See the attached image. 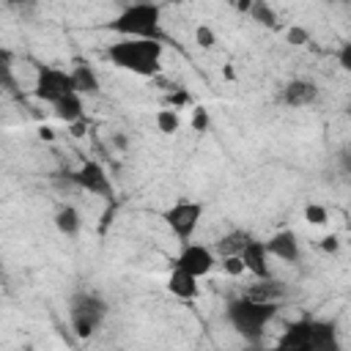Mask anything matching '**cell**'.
I'll return each mask as SVG.
<instances>
[{
    "instance_id": "obj_1",
    "label": "cell",
    "mask_w": 351,
    "mask_h": 351,
    "mask_svg": "<svg viewBox=\"0 0 351 351\" xmlns=\"http://www.w3.org/2000/svg\"><path fill=\"white\" fill-rule=\"evenodd\" d=\"M165 41L154 38H118L107 47V60L134 77H156L162 71Z\"/></svg>"
},
{
    "instance_id": "obj_2",
    "label": "cell",
    "mask_w": 351,
    "mask_h": 351,
    "mask_svg": "<svg viewBox=\"0 0 351 351\" xmlns=\"http://www.w3.org/2000/svg\"><path fill=\"white\" fill-rule=\"evenodd\" d=\"M107 30L118 38H154L167 41V33L162 27V5L154 0H137L121 8L110 22Z\"/></svg>"
},
{
    "instance_id": "obj_3",
    "label": "cell",
    "mask_w": 351,
    "mask_h": 351,
    "mask_svg": "<svg viewBox=\"0 0 351 351\" xmlns=\"http://www.w3.org/2000/svg\"><path fill=\"white\" fill-rule=\"evenodd\" d=\"M277 307H280V302H261V299H252V296L244 293V296H239L228 304V321L236 332L255 340L274 321Z\"/></svg>"
},
{
    "instance_id": "obj_4",
    "label": "cell",
    "mask_w": 351,
    "mask_h": 351,
    "mask_svg": "<svg viewBox=\"0 0 351 351\" xmlns=\"http://www.w3.org/2000/svg\"><path fill=\"white\" fill-rule=\"evenodd\" d=\"M280 348H296V351H324L337 346L335 343V326L315 318L293 321L277 340Z\"/></svg>"
},
{
    "instance_id": "obj_5",
    "label": "cell",
    "mask_w": 351,
    "mask_h": 351,
    "mask_svg": "<svg viewBox=\"0 0 351 351\" xmlns=\"http://www.w3.org/2000/svg\"><path fill=\"white\" fill-rule=\"evenodd\" d=\"M203 214H206V206L200 200H176L173 206H167L162 211V222L181 244H186L195 239V233L203 222Z\"/></svg>"
},
{
    "instance_id": "obj_6",
    "label": "cell",
    "mask_w": 351,
    "mask_h": 351,
    "mask_svg": "<svg viewBox=\"0 0 351 351\" xmlns=\"http://www.w3.org/2000/svg\"><path fill=\"white\" fill-rule=\"evenodd\" d=\"M107 318V304L101 296L96 293H77L71 299V307H69V321H71V329L77 337H90Z\"/></svg>"
},
{
    "instance_id": "obj_7",
    "label": "cell",
    "mask_w": 351,
    "mask_h": 351,
    "mask_svg": "<svg viewBox=\"0 0 351 351\" xmlns=\"http://www.w3.org/2000/svg\"><path fill=\"white\" fill-rule=\"evenodd\" d=\"M77 90L74 88V77H71V69H58V66H41L36 71V80H33V96L44 104H55L60 101L66 93Z\"/></svg>"
},
{
    "instance_id": "obj_8",
    "label": "cell",
    "mask_w": 351,
    "mask_h": 351,
    "mask_svg": "<svg viewBox=\"0 0 351 351\" xmlns=\"http://www.w3.org/2000/svg\"><path fill=\"white\" fill-rule=\"evenodd\" d=\"M173 266L186 269L189 274H195V277H200V280H203V277H208V274L219 266V261H217V252H214L211 247L197 244V241L192 239V241L181 244L178 255L173 258Z\"/></svg>"
},
{
    "instance_id": "obj_9",
    "label": "cell",
    "mask_w": 351,
    "mask_h": 351,
    "mask_svg": "<svg viewBox=\"0 0 351 351\" xmlns=\"http://www.w3.org/2000/svg\"><path fill=\"white\" fill-rule=\"evenodd\" d=\"M71 181L88 192V195H96V197H112V181H110V173L104 170L101 162L96 159H85L74 173H71Z\"/></svg>"
},
{
    "instance_id": "obj_10",
    "label": "cell",
    "mask_w": 351,
    "mask_h": 351,
    "mask_svg": "<svg viewBox=\"0 0 351 351\" xmlns=\"http://www.w3.org/2000/svg\"><path fill=\"white\" fill-rule=\"evenodd\" d=\"M280 99L285 107L291 110H304V107H313L318 101V85L307 77H293L282 85L280 90Z\"/></svg>"
},
{
    "instance_id": "obj_11",
    "label": "cell",
    "mask_w": 351,
    "mask_h": 351,
    "mask_svg": "<svg viewBox=\"0 0 351 351\" xmlns=\"http://www.w3.org/2000/svg\"><path fill=\"white\" fill-rule=\"evenodd\" d=\"M241 261H244V266H247V274H252L255 280H258V277H271V266H269L271 252H269L266 241H261V239L252 236V239L244 244V250H241Z\"/></svg>"
},
{
    "instance_id": "obj_12",
    "label": "cell",
    "mask_w": 351,
    "mask_h": 351,
    "mask_svg": "<svg viewBox=\"0 0 351 351\" xmlns=\"http://www.w3.org/2000/svg\"><path fill=\"white\" fill-rule=\"evenodd\" d=\"M266 247H269L271 258H277V261H282V263H296V261H299V255H302L299 236H296L291 228L271 233V236L266 239Z\"/></svg>"
},
{
    "instance_id": "obj_13",
    "label": "cell",
    "mask_w": 351,
    "mask_h": 351,
    "mask_svg": "<svg viewBox=\"0 0 351 351\" xmlns=\"http://www.w3.org/2000/svg\"><path fill=\"white\" fill-rule=\"evenodd\" d=\"M167 293L181 299V302H192L197 293H200V277L189 274L186 269H178V266H170V274H167V282H165Z\"/></svg>"
},
{
    "instance_id": "obj_14",
    "label": "cell",
    "mask_w": 351,
    "mask_h": 351,
    "mask_svg": "<svg viewBox=\"0 0 351 351\" xmlns=\"http://www.w3.org/2000/svg\"><path fill=\"white\" fill-rule=\"evenodd\" d=\"M52 115H55L58 121H63L66 126H71V123L82 121V118H85V96H82L80 90L66 93L60 101H55V104H52Z\"/></svg>"
},
{
    "instance_id": "obj_15",
    "label": "cell",
    "mask_w": 351,
    "mask_h": 351,
    "mask_svg": "<svg viewBox=\"0 0 351 351\" xmlns=\"http://www.w3.org/2000/svg\"><path fill=\"white\" fill-rule=\"evenodd\" d=\"M52 222H55V228H58V233L60 236H66V239H74L80 230H82V214H80V208L77 206H60L58 211H55V217H52Z\"/></svg>"
},
{
    "instance_id": "obj_16",
    "label": "cell",
    "mask_w": 351,
    "mask_h": 351,
    "mask_svg": "<svg viewBox=\"0 0 351 351\" xmlns=\"http://www.w3.org/2000/svg\"><path fill=\"white\" fill-rule=\"evenodd\" d=\"M71 77H74V88H77L82 96H99V90H101V80H99V74H96L93 66H88V63H77V66L71 69Z\"/></svg>"
},
{
    "instance_id": "obj_17",
    "label": "cell",
    "mask_w": 351,
    "mask_h": 351,
    "mask_svg": "<svg viewBox=\"0 0 351 351\" xmlns=\"http://www.w3.org/2000/svg\"><path fill=\"white\" fill-rule=\"evenodd\" d=\"M244 293L252 296V299H261V302H280L282 299V285L271 277H258V282H252Z\"/></svg>"
},
{
    "instance_id": "obj_18",
    "label": "cell",
    "mask_w": 351,
    "mask_h": 351,
    "mask_svg": "<svg viewBox=\"0 0 351 351\" xmlns=\"http://www.w3.org/2000/svg\"><path fill=\"white\" fill-rule=\"evenodd\" d=\"M250 239H252V236H250L247 230H241V228L228 230V233L219 236V241H217V252H219V258H222V255H241V250H244V244H247Z\"/></svg>"
},
{
    "instance_id": "obj_19",
    "label": "cell",
    "mask_w": 351,
    "mask_h": 351,
    "mask_svg": "<svg viewBox=\"0 0 351 351\" xmlns=\"http://www.w3.org/2000/svg\"><path fill=\"white\" fill-rule=\"evenodd\" d=\"M154 123H156V129H159L162 134H176V132L181 129L184 118H181V110H176V107H162V110H156Z\"/></svg>"
},
{
    "instance_id": "obj_20",
    "label": "cell",
    "mask_w": 351,
    "mask_h": 351,
    "mask_svg": "<svg viewBox=\"0 0 351 351\" xmlns=\"http://www.w3.org/2000/svg\"><path fill=\"white\" fill-rule=\"evenodd\" d=\"M302 217H304L307 225H313V228H324V225L329 222V208H326L324 203H318V200H310V203H304Z\"/></svg>"
},
{
    "instance_id": "obj_21",
    "label": "cell",
    "mask_w": 351,
    "mask_h": 351,
    "mask_svg": "<svg viewBox=\"0 0 351 351\" xmlns=\"http://www.w3.org/2000/svg\"><path fill=\"white\" fill-rule=\"evenodd\" d=\"M250 16L255 22H261L263 27H277V14H274V8L266 0H255L252 8H250Z\"/></svg>"
},
{
    "instance_id": "obj_22",
    "label": "cell",
    "mask_w": 351,
    "mask_h": 351,
    "mask_svg": "<svg viewBox=\"0 0 351 351\" xmlns=\"http://www.w3.org/2000/svg\"><path fill=\"white\" fill-rule=\"evenodd\" d=\"M189 126H192L197 134L208 132V126H211V115H208V107H203V104H195V107H192V115H189Z\"/></svg>"
},
{
    "instance_id": "obj_23",
    "label": "cell",
    "mask_w": 351,
    "mask_h": 351,
    "mask_svg": "<svg viewBox=\"0 0 351 351\" xmlns=\"http://www.w3.org/2000/svg\"><path fill=\"white\" fill-rule=\"evenodd\" d=\"M219 269H222L228 277H241V274H247V266H244L241 255H222V258H219Z\"/></svg>"
},
{
    "instance_id": "obj_24",
    "label": "cell",
    "mask_w": 351,
    "mask_h": 351,
    "mask_svg": "<svg viewBox=\"0 0 351 351\" xmlns=\"http://www.w3.org/2000/svg\"><path fill=\"white\" fill-rule=\"evenodd\" d=\"M285 41L291 47H304V44H310V30L302 27V25H288L285 27Z\"/></svg>"
},
{
    "instance_id": "obj_25",
    "label": "cell",
    "mask_w": 351,
    "mask_h": 351,
    "mask_svg": "<svg viewBox=\"0 0 351 351\" xmlns=\"http://www.w3.org/2000/svg\"><path fill=\"white\" fill-rule=\"evenodd\" d=\"M195 44L200 47V49H211L214 44H217V33H214V27L211 25H197L195 27Z\"/></svg>"
},
{
    "instance_id": "obj_26",
    "label": "cell",
    "mask_w": 351,
    "mask_h": 351,
    "mask_svg": "<svg viewBox=\"0 0 351 351\" xmlns=\"http://www.w3.org/2000/svg\"><path fill=\"white\" fill-rule=\"evenodd\" d=\"M165 101H167V107H176V110H181L184 104H192V96L186 93V90H170L167 96H165Z\"/></svg>"
},
{
    "instance_id": "obj_27",
    "label": "cell",
    "mask_w": 351,
    "mask_h": 351,
    "mask_svg": "<svg viewBox=\"0 0 351 351\" xmlns=\"http://www.w3.org/2000/svg\"><path fill=\"white\" fill-rule=\"evenodd\" d=\"M337 66H340L346 74H351V41L340 44V49H337Z\"/></svg>"
},
{
    "instance_id": "obj_28",
    "label": "cell",
    "mask_w": 351,
    "mask_h": 351,
    "mask_svg": "<svg viewBox=\"0 0 351 351\" xmlns=\"http://www.w3.org/2000/svg\"><path fill=\"white\" fill-rule=\"evenodd\" d=\"M340 236L337 233H329V236H324V239H318V250L321 252H337L340 250Z\"/></svg>"
},
{
    "instance_id": "obj_29",
    "label": "cell",
    "mask_w": 351,
    "mask_h": 351,
    "mask_svg": "<svg viewBox=\"0 0 351 351\" xmlns=\"http://www.w3.org/2000/svg\"><path fill=\"white\" fill-rule=\"evenodd\" d=\"M8 8H14V11H25V8H30L36 0H3Z\"/></svg>"
},
{
    "instance_id": "obj_30",
    "label": "cell",
    "mask_w": 351,
    "mask_h": 351,
    "mask_svg": "<svg viewBox=\"0 0 351 351\" xmlns=\"http://www.w3.org/2000/svg\"><path fill=\"white\" fill-rule=\"evenodd\" d=\"M252 3H255V0H230V5H233L236 11H241V14H250Z\"/></svg>"
},
{
    "instance_id": "obj_31",
    "label": "cell",
    "mask_w": 351,
    "mask_h": 351,
    "mask_svg": "<svg viewBox=\"0 0 351 351\" xmlns=\"http://www.w3.org/2000/svg\"><path fill=\"white\" fill-rule=\"evenodd\" d=\"M340 167H343L346 173H351V145L343 148V154H340Z\"/></svg>"
},
{
    "instance_id": "obj_32",
    "label": "cell",
    "mask_w": 351,
    "mask_h": 351,
    "mask_svg": "<svg viewBox=\"0 0 351 351\" xmlns=\"http://www.w3.org/2000/svg\"><path fill=\"white\" fill-rule=\"evenodd\" d=\"M38 137H41V140H55V129L41 126V129H38Z\"/></svg>"
}]
</instances>
